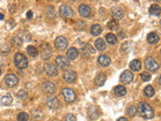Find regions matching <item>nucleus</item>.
<instances>
[{
    "label": "nucleus",
    "instance_id": "obj_34",
    "mask_svg": "<svg viewBox=\"0 0 161 121\" xmlns=\"http://www.w3.org/2000/svg\"><path fill=\"white\" fill-rule=\"evenodd\" d=\"M28 114L25 113V112H20L17 116V120L18 121H27L28 120Z\"/></svg>",
    "mask_w": 161,
    "mask_h": 121
},
{
    "label": "nucleus",
    "instance_id": "obj_7",
    "mask_svg": "<svg viewBox=\"0 0 161 121\" xmlns=\"http://www.w3.org/2000/svg\"><path fill=\"white\" fill-rule=\"evenodd\" d=\"M58 12H60L61 16H63V17H65V18H72L74 16L73 9L67 5H61Z\"/></svg>",
    "mask_w": 161,
    "mask_h": 121
},
{
    "label": "nucleus",
    "instance_id": "obj_16",
    "mask_svg": "<svg viewBox=\"0 0 161 121\" xmlns=\"http://www.w3.org/2000/svg\"><path fill=\"white\" fill-rule=\"evenodd\" d=\"M127 93V90L126 88H125L124 86H116L115 88H114V94L116 95V96L118 97H122L124 96L125 94Z\"/></svg>",
    "mask_w": 161,
    "mask_h": 121
},
{
    "label": "nucleus",
    "instance_id": "obj_28",
    "mask_svg": "<svg viewBox=\"0 0 161 121\" xmlns=\"http://www.w3.org/2000/svg\"><path fill=\"white\" fill-rule=\"evenodd\" d=\"M27 53H28L29 56L32 57V58H35V57L39 55V50H37V48H35V46H29L28 48H27Z\"/></svg>",
    "mask_w": 161,
    "mask_h": 121
},
{
    "label": "nucleus",
    "instance_id": "obj_29",
    "mask_svg": "<svg viewBox=\"0 0 161 121\" xmlns=\"http://www.w3.org/2000/svg\"><path fill=\"white\" fill-rule=\"evenodd\" d=\"M11 102H12V97H11V95H5V96H3L1 98V103L3 104L4 106H8V105H10L11 104Z\"/></svg>",
    "mask_w": 161,
    "mask_h": 121
},
{
    "label": "nucleus",
    "instance_id": "obj_11",
    "mask_svg": "<svg viewBox=\"0 0 161 121\" xmlns=\"http://www.w3.org/2000/svg\"><path fill=\"white\" fill-rule=\"evenodd\" d=\"M79 12L82 16L84 17H88V16L91 15V8L89 5L87 4H80L79 6Z\"/></svg>",
    "mask_w": 161,
    "mask_h": 121
},
{
    "label": "nucleus",
    "instance_id": "obj_33",
    "mask_svg": "<svg viewBox=\"0 0 161 121\" xmlns=\"http://www.w3.org/2000/svg\"><path fill=\"white\" fill-rule=\"evenodd\" d=\"M127 113H128V115L131 116V117H134L137 113V108L135 107V106H130V107L128 108V110H127Z\"/></svg>",
    "mask_w": 161,
    "mask_h": 121
},
{
    "label": "nucleus",
    "instance_id": "obj_21",
    "mask_svg": "<svg viewBox=\"0 0 161 121\" xmlns=\"http://www.w3.org/2000/svg\"><path fill=\"white\" fill-rule=\"evenodd\" d=\"M101 32H102L101 25H99V24L92 25V27H91V33H92L93 35H96V37H98V35H101Z\"/></svg>",
    "mask_w": 161,
    "mask_h": 121
},
{
    "label": "nucleus",
    "instance_id": "obj_39",
    "mask_svg": "<svg viewBox=\"0 0 161 121\" xmlns=\"http://www.w3.org/2000/svg\"><path fill=\"white\" fill-rule=\"evenodd\" d=\"M31 17H32V12L28 11L27 12V18H31Z\"/></svg>",
    "mask_w": 161,
    "mask_h": 121
},
{
    "label": "nucleus",
    "instance_id": "obj_4",
    "mask_svg": "<svg viewBox=\"0 0 161 121\" xmlns=\"http://www.w3.org/2000/svg\"><path fill=\"white\" fill-rule=\"evenodd\" d=\"M145 67L147 70L151 72H156L158 69H159V65L158 63L154 60L153 58H147L145 61Z\"/></svg>",
    "mask_w": 161,
    "mask_h": 121
},
{
    "label": "nucleus",
    "instance_id": "obj_10",
    "mask_svg": "<svg viewBox=\"0 0 161 121\" xmlns=\"http://www.w3.org/2000/svg\"><path fill=\"white\" fill-rule=\"evenodd\" d=\"M5 83L8 87H14L15 85H17L18 78L13 74H9L5 77Z\"/></svg>",
    "mask_w": 161,
    "mask_h": 121
},
{
    "label": "nucleus",
    "instance_id": "obj_42",
    "mask_svg": "<svg viewBox=\"0 0 161 121\" xmlns=\"http://www.w3.org/2000/svg\"><path fill=\"white\" fill-rule=\"evenodd\" d=\"M0 75H1V70H0Z\"/></svg>",
    "mask_w": 161,
    "mask_h": 121
},
{
    "label": "nucleus",
    "instance_id": "obj_23",
    "mask_svg": "<svg viewBox=\"0 0 161 121\" xmlns=\"http://www.w3.org/2000/svg\"><path fill=\"white\" fill-rule=\"evenodd\" d=\"M88 114H89V117H90L91 119H97V118L99 117L98 108H96V107L91 108V109L88 111Z\"/></svg>",
    "mask_w": 161,
    "mask_h": 121
},
{
    "label": "nucleus",
    "instance_id": "obj_35",
    "mask_svg": "<svg viewBox=\"0 0 161 121\" xmlns=\"http://www.w3.org/2000/svg\"><path fill=\"white\" fill-rule=\"evenodd\" d=\"M11 41H12V44H13L14 46H20L21 44H22V39H21L19 37H16V35L12 37Z\"/></svg>",
    "mask_w": 161,
    "mask_h": 121
},
{
    "label": "nucleus",
    "instance_id": "obj_24",
    "mask_svg": "<svg viewBox=\"0 0 161 121\" xmlns=\"http://www.w3.org/2000/svg\"><path fill=\"white\" fill-rule=\"evenodd\" d=\"M149 12L151 14H153V15H159L160 12H161L159 5H157V4H152L149 8Z\"/></svg>",
    "mask_w": 161,
    "mask_h": 121
},
{
    "label": "nucleus",
    "instance_id": "obj_14",
    "mask_svg": "<svg viewBox=\"0 0 161 121\" xmlns=\"http://www.w3.org/2000/svg\"><path fill=\"white\" fill-rule=\"evenodd\" d=\"M43 90L44 92L48 93V94H52L56 90V86L54 85V83L52 82H44L43 83Z\"/></svg>",
    "mask_w": 161,
    "mask_h": 121
},
{
    "label": "nucleus",
    "instance_id": "obj_2",
    "mask_svg": "<svg viewBox=\"0 0 161 121\" xmlns=\"http://www.w3.org/2000/svg\"><path fill=\"white\" fill-rule=\"evenodd\" d=\"M14 63H15V66L20 70H23L25 68H27L28 66V60L26 59V57H24L22 54L20 53H17L14 57Z\"/></svg>",
    "mask_w": 161,
    "mask_h": 121
},
{
    "label": "nucleus",
    "instance_id": "obj_5",
    "mask_svg": "<svg viewBox=\"0 0 161 121\" xmlns=\"http://www.w3.org/2000/svg\"><path fill=\"white\" fill-rule=\"evenodd\" d=\"M56 67L60 68V69L65 70V69H67V68H69V61L67 60L65 57L58 56V57H56Z\"/></svg>",
    "mask_w": 161,
    "mask_h": 121
},
{
    "label": "nucleus",
    "instance_id": "obj_38",
    "mask_svg": "<svg viewBox=\"0 0 161 121\" xmlns=\"http://www.w3.org/2000/svg\"><path fill=\"white\" fill-rule=\"evenodd\" d=\"M65 121H76V116L74 114H67Z\"/></svg>",
    "mask_w": 161,
    "mask_h": 121
},
{
    "label": "nucleus",
    "instance_id": "obj_41",
    "mask_svg": "<svg viewBox=\"0 0 161 121\" xmlns=\"http://www.w3.org/2000/svg\"><path fill=\"white\" fill-rule=\"evenodd\" d=\"M4 18V15L2 13H0V19H3Z\"/></svg>",
    "mask_w": 161,
    "mask_h": 121
},
{
    "label": "nucleus",
    "instance_id": "obj_3",
    "mask_svg": "<svg viewBox=\"0 0 161 121\" xmlns=\"http://www.w3.org/2000/svg\"><path fill=\"white\" fill-rule=\"evenodd\" d=\"M61 93H63V98H65V101H67V103H72V102H74L76 100V93L74 92L72 89L65 88V89H63Z\"/></svg>",
    "mask_w": 161,
    "mask_h": 121
},
{
    "label": "nucleus",
    "instance_id": "obj_6",
    "mask_svg": "<svg viewBox=\"0 0 161 121\" xmlns=\"http://www.w3.org/2000/svg\"><path fill=\"white\" fill-rule=\"evenodd\" d=\"M44 72L47 76H50V77H54V76L58 75V69H56V66L54 65V64H45L43 67Z\"/></svg>",
    "mask_w": 161,
    "mask_h": 121
},
{
    "label": "nucleus",
    "instance_id": "obj_37",
    "mask_svg": "<svg viewBox=\"0 0 161 121\" xmlns=\"http://www.w3.org/2000/svg\"><path fill=\"white\" fill-rule=\"evenodd\" d=\"M17 96L19 97L20 99H25V98H27V93L23 90H20L19 92L17 93Z\"/></svg>",
    "mask_w": 161,
    "mask_h": 121
},
{
    "label": "nucleus",
    "instance_id": "obj_26",
    "mask_svg": "<svg viewBox=\"0 0 161 121\" xmlns=\"http://www.w3.org/2000/svg\"><path fill=\"white\" fill-rule=\"evenodd\" d=\"M95 46L98 50H104L106 48V44L102 39H98L95 41Z\"/></svg>",
    "mask_w": 161,
    "mask_h": 121
},
{
    "label": "nucleus",
    "instance_id": "obj_25",
    "mask_svg": "<svg viewBox=\"0 0 161 121\" xmlns=\"http://www.w3.org/2000/svg\"><path fill=\"white\" fill-rule=\"evenodd\" d=\"M112 15H113V17L117 18V19H121L123 17V15H124V13H123V10L121 8H114L113 11H112Z\"/></svg>",
    "mask_w": 161,
    "mask_h": 121
},
{
    "label": "nucleus",
    "instance_id": "obj_8",
    "mask_svg": "<svg viewBox=\"0 0 161 121\" xmlns=\"http://www.w3.org/2000/svg\"><path fill=\"white\" fill-rule=\"evenodd\" d=\"M54 46L58 50H63L67 46V40L65 37H56V39L54 40Z\"/></svg>",
    "mask_w": 161,
    "mask_h": 121
},
{
    "label": "nucleus",
    "instance_id": "obj_1",
    "mask_svg": "<svg viewBox=\"0 0 161 121\" xmlns=\"http://www.w3.org/2000/svg\"><path fill=\"white\" fill-rule=\"evenodd\" d=\"M137 111L145 119H150V118H152L154 116V111L152 109V107L148 103H145V102H140L138 104Z\"/></svg>",
    "mask_w": 161,
    "mask_h": 121
},
{
    "label": "nucleus",
    "instance_id": "obj_19",
    "mask_svg": "<svg viewBox=\"0 0 161 121\" xmlns=\"http://www.w3.org/2000/svg\"><path fill=\"white\" fill-rule=\"evenodd\" d=\"M129 67H130V69H132L133 71H135V72L140 71V69H141V63H140V61H139V60H133L130 63Z\"/></svg>",
    "mask_w": 161,
    "mask_h": 121
},
{
    "label": "nucleus",
    "instance_id": "obj_22",
    "mask_svg": "<svg viewBox=\"0 0 161 121\" xmlns=\"http://www.w3.org/2000/svg\"><path fill=\"white\" fill-rule=\"evenodd\" d=\"M105 81H106V77L104 74H99L98 76L96 77L95 79V82H96V85L98 87H102L104 84H105Z\"/></svg>",
    "mask_w": 161,
    "mask_h": 121
},
{
    "label": "nucleus",
    "instance_id": "obj_27",
    "mask_svg": "<svg viewBox=\"0 0 161 121\" xmlns=\"http://www.w3.org/2000/svg\"><path fill=\"white\" fill-rule=\"evenodd\" d=\"M106 40H107L108 44H115L116 42H117V37H116L115 35H113V33H108V35H106Z\"/></svg>",
    "mask_w": 161,
    "mask_h": 121
},
{
    "label": "nucleus",
    "instance_id": "obj_17",
    "mask_svg": "<svg viewBox=\"0 0 161 121\" xmlns=\"http://www.w3.org/2000/svg\"><path fill=\"white\" fill-rule=\"evenodd\" d=\"M80 53H82L83 57H85V58H88L89 55H90V53H91V54H94L95 50H94V48H92V46H89V44H86V46H83L82 52H80Z\"/></svg>",
    "mask_w": 161,
    "mask_h": 121
},
{
    "label": "nucleus",
    "instance_id": "obj_31",
    "mask_svg": "<svg viewBox=\"0 0 161 121\" xmlns=\"http://www.w3.org/2000/svg\"><path fill=\"white\" fill-rule=\"evenodd\" d=\"M108 28L111 29V30H117L119 28V25H118V22L116 20H110L108 22Z\"/></svg>",
    "mask_w": 161,
    "mask_h": 121
},
{
    "label": "nucleus",
    "instance_id": "obj_30",
    "mask_svg": "<svg viewBox=\"0 0 161 121\" xmlns=\"http://www.w3.org/2000/svg\"><path fill=\"white\" fill-rule=\"evenodd\" d=\"M144 94H145L147 97H152V96H153V95L155 94V91H154L153 87L150 86V85L146 87V88L144 89Z\"/></svg>",
    "mask_w": 161,
    "mask_h": 121
},
{
    "label": "nucleus",
    "instance_id": "obj_18",
    "mask_svg": "<svg viewBox=\"0 0 161 121\" xmlns=\"http://www.w3.org/2000/svg\"><path fill=\"white\" fill-rule=\"evenodd\" d=\"M67 58H69V60H75L78 57V55H79V52H78V50L76 48H71L67 50Z\"/></svg>",
    "mask_w": 161,
    "mask_h": 121
},
{
    "label": "nucleus",
    "instance_id": "obj_15",
    "mask_svg": "<svg viewBox=\"0 0 161 121\" xmlns=\"http://www.w3.org/2000/svg\"><path fill=\"white\" fill-rule=\"evenodd\" d=\"M98 63L100 64L101 66H103V67H107V66H109L110 63H111V59L108 56L102 55V56H100L98 58Z\"/></svg>",
    "mask_w": 161,
    "mask_h": 121
},
{
    "label": "nucleus",
    "instance_id": "obj_13",
    "mask_svg": "<svg viewBox=\"0 0 161 121\" xmlns=\"http://www.w3.org/2000/svg\"><path fill=\"white\" fill-rule=\"evenodd\" d=\"M46 104H47L48 107L52 108V109H58V108L60 107V101H58V99L56 98V97H50V98L47 99Z\"/></svg>",
    "mask_w": 161,
    "mask_h": 121
},
{
    "label": "nucleus",
    "instance_id": "obj_40",
    "mask_svg": "<svg viewBox=\"0 0 161 121\" xmlns=\"http://www.w3.org/2000/svg\"><path fill=\"white\" fill-rule=\"evenodd\" d=\"M117 121H128V120H127L125 117H121V118H119V119H118Z\"/></svg>",
    "mask_w": 161,
    "mask_h": 121
},
{
    "label": "nucleus",
    "instance_id": "obj_36",
    "mask_svg": "<svg viewBox=\"0 0 161 121\" xmlns=\"http://www.w3.org/2000/svg\"><path fill=\"white\" fill-rule=\"evenodd\" d=\"M141 78L143 81L147 82V81H150V79H151V75L148 72H143V73H141Z\"/></svg>",
    "mask_w": 161,
    "mask_h": 121
},
{
    "label": "nucleus",
    "instance_id": "obj_32",
    "mask_svg": "<svg viewBox=\"0 0 161 121\" xmlns=\"http://www.w3.org/2000/svg\"><path fill=\"white\" fill-rule=\"evenodd\" d=\"M9 52H10V48H8V46H6L5 44H0V54L7 55V54H9Z\"/></svg>",
    "mask_w": 161,
    "mask_h": 121
},
{
    "label": "nucleus",
    "instance_id": "obj_9",
    "mask_svg": "<svg viewBox=\"0 0 161 121\" xmlns=\"http://www.w3.org/2000/svg\"><path fill=\"white\" fill-rule=\"evenodd\" d=\"M133 74L132 72L130 71H124L122 73V75H121L120 79H121V82L124 83V84H129V83H131L133 81Z\"/></svg>",
    "mask_w": 161,
    "mask_h": 121
},
{
    "label": "nucleus",
    "instance_id": "obj_20",
    "mask_svg": "<svg viewBox=\"0 0 161 121\" xmlns=\"http://www.w3.org/2000/svg\"><path fill=\"white\" fill-rule=\"evenodd\" d=\"M147 40H148V42H150V44H157V42L159 41V37H158L155 32H151L147 35Z\"/></svg>",
    "mask_w": 161,
    "mask_h": 121
},
{
    "label": "nucleus",
    "instance_id": "obj_12",
    "mask_svg": "<svg viewBox=\"0 0 161 121\" xmlns=\"http://www.w3.org/2000/svg\"><path fill=\"white\" fill-rule=\"evenodd\" d=\"M77 79V74L74 71H67L63 74V80L67 83H72Z\"/></svg>",
    "mask_w": 161,
    "mask_h": 121
}]
</instances>
